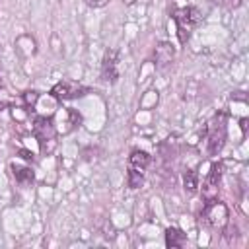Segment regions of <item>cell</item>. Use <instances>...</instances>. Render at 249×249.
Instances as JSON below:
<instances>
[{
	"mask_svg": "<svg viewBox=\"0 0 249 249\" xmlns=\"http://www.w3.org/2000/svg\"><path fill=\"white\" fill-rule=\"evenodd\" d=\"M41 152L51 154L56 148V126H54V117H35L33 126H31Z\"/></svg>",
	"mask_w": 249,
	"mask_h": 249,
	"instance_id": "obj_1",
	"label": "cell"
},
{
	"mask_svg": "<svg viewBox=\"0 0 249 249\" xmlns=\"http://www.w3.org/2000/svg\"><path fill=\"white\" fill-rule=\"evenodd\" d=\"M173 19L177 23V35L181 43H187L193 29L196 27V23L200 21V14L196 8L193 6H185V8H175L173 10Z\"/></svg>",
	"mask_w": 249,
	"mask_h": 249,
	"instance_id": "obj_2",
	"label": "cell"
},
{
	"mask_svg": "<svg viewBox=\"0 0 249 249\" xmlns=\"http://www.w3.org/2000/svg\"><path fill=\"white\" fill-rule=\"evenodd\" d=\"M228 138V124H226V115L218 113L210 124H208V154L210 156H218L226 144Z\"/></svg>",
	"mask_w": 249,
	"mask_h": 249,
	"instance_id": "obj_3",
	"label": "cell"
},
{
	"mask_svg": "<svg viewBox=\"0 0 249 249\" xmlns=\"http://www.w3.org/2000/svg\"><path fill=\"white\" fill-rule=\"evenodd\" d=\"M200 220L210 228H222L228 222V206L218 198H208L204 202Z\"/></svg>",
	"mask_w": 249,
	"mask_h": 249,
	"instance_id": "obj_4",
	"label": "cell"
},
{
	"mask_svg": "<svg viewBox=\"0 0 249 249\" xmlns=\"http://www.w3.org/2000/svg\"><path fill=\"white\" fill-rule=\"evenodd\" d=\"M86 93H88V88H84L80 84H74V82H68V80H62V82H58L51 88V95L58 101H70V99L82 97Z\"/></svg>",
	"mask_w": 249,
	"mask_h": 249,
	"instance_id": "obj_5",
	"label": "cell"
},
{
	"mask_svg": "<svg viewBox=\"0 0 249 249\" xmlns=\"http://www.w3.org/2000/svg\"><path fill=\"white\" fill-rule=\"evenodd\" d=\"M101 78L109 84H115L119 78V53L115 49L105 51L101 60Z\"/></svg>",
	"mask_w": 249,
	"mask_h": 249,
	"instance_id": "obj_6",
	"label": "cell"
},
{
	"mask_svg": "<svg viewBox=\"0 0 249 249\" xmlns=\"http://www.w3.org/2000/svg\"><path fill=\"white\" fill-rule=\"evenodd\" d=\"M222 171H224V165L220 161H214L210 165V173L204 181V187H202V193H204V198H214V195L218 193V185H220V179H222Z\"/></svg>",
	"mask_w": 249,
	"mask_h": 249,
	"instance_id": "obj_7",
	"label": "cell"
},
{
	"mask_svg": "<svg viewBox=\"0 0 249 249\" xmlns=\"http://www.w3.org/2000/svg\"><path fill=\"white\" fill-rule=\"evenodd\" d=\"M10 167H12V173H14L16 181H18L21 187H27V185H31V183H33L35 173H33V169H31V167H27V165H18V163H12Z\"/></svg>",
	"mask_w": 249,
	"mask_h": 249,
	"instance_id": "obj_8",
	"label": "cell"
},
{
	"mask_svg": "<svg viewBox=\"0 0 249 249\" xmlns=\"http://www.w3.org/2000/svg\"><path fill=\"white\" fill-rule=\"evenodd\" d=\"M128 165L132 169H138V171H144L148 165H150V154L144 152V150H132L130 156H128Z\"/></svg>",
	"mask_w": 249,
	"mask_h": 249,
	"instance_id": "obj_9",
	"label": "cell"
},
{
	"mask_svg": "<svg viewBox=\"0 0 249 249\" xmlns=\"http://www.w3.org/2000/svg\"><path fill=\"white\" fill-rule=\"evenodd\" d=\"M173 56H175V49H173L171 43H160L156 47V60H158L160 66L169 64L173 60Z\"/></svg>",
	"mask_w": 249,
	"mask_h": 249,
	"instance_id": "obj_10",
	"label": "cell"
},
{
	"mask_svg": "<svg viewBox=\"0 0 249 249\" xmlns=\"http://www.w3.org/2000/svg\"><path fill=\"white\" fill-rule=\"evenodd\" d=\"M187 235L179 228H167L165 230V245L167 247H183Z\"/></svg>",
	"mask_w": 249,
	"mask_h": 249,
	"instance_id": "obj_11",
	"label": "cell"
},
{
	"mask_svg": "<svg viewBox=\"0 0 249 249\" xmlns=\"http://www.w3.org/2000/svg\"><path fill=\"white\" fill-rule=\"evenodd\" d=\"M126 181H128V187H130V189H138V187H142V183H144V173L138 171V169L128 167Z\"/></svg>",
	"mask_w": 249,
	"mask_h": 249,
	"instance_id": "obj_12",
	"label": "cell"
},
{
	"mask_svg": "<svg viewBox=\"0 0 249 249\" xmlns=\"http://www.w3.org/2000/svg\"><path fill=\"white\" fill-rule=\"evenodd\" d=\"M183 185H185V191H189V193H196V189H198V177H196V173L195 171H185L183 173Z\"/></svg>",
	"mask_w": 249,
	"mask_h": 249,
	"instance_id": "obj_13",
	"label": "cell"
},
{
	"mask_svg": "<svg viewBox=\"0 0 249 249\" xmlns=\"http://www.w3.org/2000/svg\"><path fill=\"white\" fill-rule=\"evenodd\" d=\"M37 99H39V93L35 89H27L23 93V105H25V109H33V105L37 103Z\"/></svg>",
	"mask_w": 249,
	"mask_h": 249,
	"instance_id": "obj_14",
	"label": "cell"
},
{
	"mask_svg": "<svg viewBox=\"0 0 249 249\" xmlns=\"http://www.w3.org/2000/svg\"><path fill=\"white\" fill-rule=\"evenodd\" d=\"M222 228H224V237H226L228 241H231V239H235V237H237V228H235V226H231V224H228V222H226Z\"/></svg>",
	"mask_w": 249,
	"mask_h": 249,
	"instance_id": "obj_15",
	"label": "cell"
},
{
	"mask_svg": "<svg viewBox=\"0 0 249 249\" xmlns=\"http://www.w3.org/2000/svg\"><path fill=\"white\" fill-rule=\"evenodd\" d=\"M212 4H218V6H224V8H239L243 4V0H210Z\"/></svg>",
	"mask_w": 249,
	"mask_h": 249,
	"instance_id": "obj_16",
	"label": "cell"
},
{
	"mask_svg": "<svg viewBox=\"0 0 249 249\" xmlns=\"http://www.w3.org/2000/svg\"><path fill=\"white\" fill-rule=\"evenodd\" d=\"M18 156H19L21 160H25V161H31V163L35 161V156H33V152H31V150H25V148H19V150H18Z\"/></svg>",
	"mask_w": 249,
	"mask_h": 249,
	"instance_id": "obj_17",
	"label": "cell"
},
{
	"mask_svg": "<svg viewBox=\"0 0 249 249\" xmlns=\"http://www.w3.org/2000/svg\"><path fill=\"white\" fill-rule=\"evenodd\" d=\"M111 0H86V4L89 6V8H103V6H107Z\"/></svg>",
	"mask_w": 249,
	"mask_h": 249,
	"instance_id": "obj_18",
	"label": "cell"
},
{
	"mask_svg": "<svg viewBox=\"0 0 249 249\" xmlns=\"http://www.w3.org/2000/svg\"><path fill=\"white\" fill-rule=\"evenodd\" d=\"M239 124H241V130H243V134H245V130H247V119H241Z\"/></svg>",
	"mask_w": 249,
	"mask_h": 249,
	"instance_id": "obj_19",
	"label": "cell"
},
{
	"mask_svg": "<svg viewBox=\"0 0 249 249\" xmlns=\"http://www.w3.org/2000/svg\"><path fill=\"white\" fill-rule=\"evenodd\" d=\"M2 84H4V82H2V72H0V88H2Z\"/></svg>",
	"mask_w": 249,
	"mask_h": 249,
	"instance_id": "obj_20",
	"label": "cell"
}]
</instances>
